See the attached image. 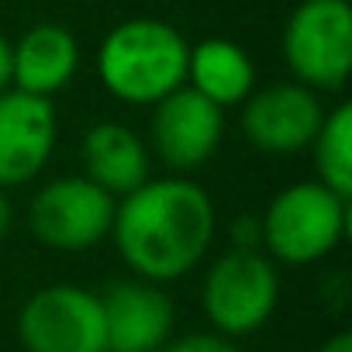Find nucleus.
<instances>
[{"instance_id": "obj_1", "label": "nucleus", "mask_w": 352, "mask_h": 352, "mask_svg": "<svg viewBox=\"0 0 352 352\" xmlns=\"http://www.w3.org/2000/svg\"><path fill=\"white\" fill-rule=\"evenodd\" d=\"M214 235L218 211L211 194L190 176L166 173L118 197L107 239L135 276L173 283L204 263Z\"/></svg>"}, {"instance_id": "obj_2", "label": "nucleus", "mask_w": 352, "mask_h": 352, "mask_svg": "<svg viewBox=\"0 0 352 352\" xmlns=\"http://www.w3.org/2000/svg\"><path fill=\"white\" fill-rule=\"evenodd\" d=\"M190 42L159 18H131L114 25L97 49V76L104 90L135 107H152L187 83Z\"/></svg>"}, {"instance_id": "obj_3", "label": "nucleus", "mask_w": 352, "mask_h": 352, "mask_svg": "<svg viewBox=\"0 0 352 352\" xmlns=\"http://www.w3.org/2000/svg\"><path fill=\"white\" fill-rule=\"evenodd\" d=\"M349 228V201L318 180L283 187L263 211V252L283 266H311L331 256Z\"/></svg>"}, {"instance_id": "obj_4", "label": "nucleus", "mask_w": 352, "mask_h": 352, "mask_svg": "<svg viewBox=\"0 0 352 352\" xmlns=\"http://www.w3.org/2000/svg\"><path fill=\"white\" fill-rule=\"evenodd\" d=\"M280 304V270L263 249H225L204 273L201 307L214 331L245 338L259 331Z\"/></svg>"}, {"instance_id": "obj_5", "label": "nucleus", "mask_w": 352, "mask_h": 352, "mask_svg": "<svg viewBox=\"0 0 352 352\" xmlns=\"http://www.w3.org/2000/svg\"><path fill=\"white\" fill-rule=\"evenodd\" d=\"M280 45L294 83L314 94H338L352 73L349 0H300L283 25Z\"/></svg>"}, {"instance_id": "obj_6", "label": "nucleus", "mask_w": 352, "mask_h": 352, "mask_svg": "<svg viewBox=\"0 0 352 352\" xmlns=\"http://www.w3.org/2000/svg\"><path fill=\"white\" fill-rule=\"evenodd\" d=\"M25 352H107L100 294L76 283L35 290L18 311Z\"/></svg>"}, {"instance_id": "obj_7", "label": "nucleus", "mask_w": 352, "mask_h": 352, "mask_svg": "<svg viewBox=\"0 0 352 352\" xmlns=\"http://www.w3.org/2000/svg\"><path fill=\"white\" fill-rule=\"evenodd\" d=\"M114 197L87 176H56L28 204L32 235L56 252H90L111 235Z\"/></svg>"}, {"instance_id": "obj_8", "label": "nucleus", "mask_w": 352, "mask_h": 352, "mask_svg": "<svg viewBox=\"0 0 352 352\" xmlns=\"http://www.w3.org/2000/svg\"><path fill=\"white\" fill-rule=\"evenodd\" d=\"M225 138V111L204 100L187 83L152 104L148 152L176 176L204 169Z\"/></svg>"}, {"instance_id": "obj_9", "label": "nucleus", "mask_w": 352, "mask_h": 352, "mask_svg": "<svg viewBox=\"0 0 352 352\" xmlns=\"http://www.w3.org/2000/svg\"><path fill=\"white\" fill-rule=\"evenodd\" d=\"M324 121L321 94L304 83H270L242 100V131L252 148L266 155H294L311 148Z\"/></svg>"}, {"instance_id": "obj_10", "label": "nucleus", "mask_w": 352, "mask_h": 352, "mask_svg": "<svg viewBox=\"0 0 352 352\" xmlns=\"http://www.w3.org/2000/svg\"><path fill=\"white\" fill-rule=\"evenodd\" d=\"M59 138L56 107L25 90L0 94V187L14 190L32 184L49 166Z\"/></svg>"}, {"instance_id": "obj_11", "label": "nucleus", "mask_w": 352, "mask_h": 352, "mask_svg": "<svg viewBox=\"0 0 352 352\" xmlns=\"http://www.w3.org/2000/svg\"><path fill=\"white\" fill-rule=\"evenodd\" d=\"M107 352H159L173 338L176 311L162 283L131 276L100 294Z\"/></svg>"}, {"instance_id": "obj_12", "label": "nucleus", "mask_w": 352, "mask_h": 352, "mask_svg": "<svg viewBox=\"0 0 352 352\" xmlns=\"http://www.w3.org/2000/svg\"><path fill=\"white\" fill-rule=\"evenodd\" d=\"M80 69V42L66 25H32L11 42V87L52 100L63 94Z\"/></svg>"}, {"instance_id": "obj_13", "label": "nucleus", "mask_w": 352, "mask_h": 352, "mask_svg": "<svg viewBox=\"0 0 352 352\" xmlns=\"http://www.w3.org/2000/svg\"><path fill=\"white\" fill-rule=\"evenodd\" d=\"M80 155H83V176L114 201L148 180L152 152L145 138L121 121H97L83 135Z\"/></svg>"}, {"instance_id": "obj_14", "label": "nucleus", "mask_w": 352, "mask_h": 352, "mask_svg": "<svg viewBox=\"0 0 352 352\" xmlns=\"http://www.w3.org/2000/svg\"><path fill=\"white\" fill-rule=\"evenodd\" d=\"M187 87L221 111L242 107V100L256 90V63L232 38H204L190 45Z\"/></svg>"}, {"instance_id": "obj_15", "label": "nucleus", "mask_w": 352, "mask_h": 352, "mask_svg": "<svg viewBox=\"0 0 352 352\" xmlns=\"http://www.w3.org/2000/svg\"><path fill=\"white\" fill-rule=\"evenodd\" d=\"M318 184L335 190L338 197H352V107L338 104L324 111V121L311 142Z\"/></svg>"}, {"instance_id": "obj_16", "label": "nucleus", "mask_w": 352, "mask_h": 352, "mask_svg": "<svg viewBox=\"0 0 352 352\" xmlns=\"http://www.w3.org/2000/svg\"><path fill=\"white\" fill-rule=\"evenodd\" d=\"M159 352H242L235 338L221 331H190L184 338H169Z\"/></svg>"}, {"instance_id": "obj_17", "label": "nucleus", "mask_w": 352, "mask_h": 352, "mask_svg": "<svg viewBox=\"0 0 352 352\" xmlns=\"http://www.w3.org/2000/svg\"><path fill=\"white\" fill-rule=\"evenodd\" d=\"M232 245L235 249H263V232H259V218H235L232 225Z\"/></svg>"}, {"instance_id": "obj_18", "label": "nucleus", "mask_w": 352, "mask_h": 352, "mask_svg": "<svg viewBox=\"0 0 352 352\" xmlns=\"http://www.w3.org/2000/svg\"><path fill=\"white\" fill-rule=\"evenodd\" d=\"M11 225H14V204H11L8 190L0 187V242L11 235Z\"/></svg>"}, {"instance_id": "obj_19", "label": "nucleus", "mask_w": 352, "mask_h": 352, "mask_svg": "<svg viewBox=\"0 0 352 352\" xmlns=\"http://www.w3.org/2000/svg\"><path fill=\"white\" fill-rule=\"evenodd\" d=\"M11 90V42L0 35V94Z\"/></svg>"}, {"instance_id": "obj_20", "label": "nucleus", "mask_w": 352, "mask_h": 352, "mask_svg": "<svg viewBox=\"0 0 352 352\" xmlns=\"http://www.w3.org/2000/svg\"><path fill=\"white\" fill-rule=\"evenodd\" d=\"M318 352H352V335H349V331H338V335H331Z\"/></svg>"}]
</instances>
